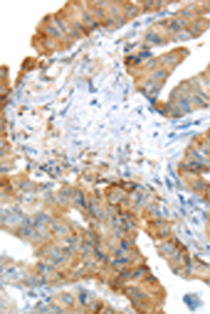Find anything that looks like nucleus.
<instances>
[{
  "label": "nucleus",
  "instance_id": "nucleus-9",
  "mask_svg": "<svg viewBox=\"0 0 210 314\" xmlns=\"http://www.w3.org/2000/svg\"><path fill=\"white\" fill-rule=\"evenodd\" d=\"M177 23L178 24V25L179 26L180 28H183L186 27V25H187V21L184 19L183 18H178L177 19L175 20Z\"/></svg>",
  "mask_w": 210,
  "mask_h": 314
},
{
  "label": "nucleus",
  "instance_id": "nucleus-11",
  "mask_svg": "<svg viewBox=\"0 0 210 314\" xmlns=\"http://www.w3.org/2000/svg\"><path fill=\"white\" fill-rule=\"evenodd\" d=\"M191 154H192V155L195 158H196L197 160H200V161H203V160H205V158L203 156H201L200 155V154L199 153V152H197V150H191Z\"/></svg>",
  "mask_w": 210,
  "mask_h": 314
},
{
  "label": "nucleus",
  "instance_id": "nucleus-16",
  "mask_svg": "<svg viewBox=\"0 0 210 314\" xmlns=\"http://www.w3.org/2000/svg\"><path fill=\"white\" fill-rule=\"evenodd\" d=\"M207 191H210V186H209V188H208ZM207 193H208V194H209V195H210V192H207Z\"/></svg>",
  "mask_w": 210,
  "mask_h": 314
},
{
  "label": "nucleus",
  "instance_id": "nucleus-4",
  "mask_svg": "<svg viewBox=\"0 0 210 314\" xmlns=\"http://www.w3.org/2000/svg\"><path fill=\"white\" fill-rule=\"evenodd\" d=\"M167 75V72L163 69H160L154 72L153 74V77L156 80H162L165 78Z\"/></svg>",
  "mask_w": 210,
  "mask_h": 314
},
{
  "label": "nucleus",
  "instance_id": "nucleus-3",
  "mask_svg": "<svg viewBox=\"0 0 210 314\" xmlns=\"http://www.w3.org/2000/svg\"><path fill=\"white\" fill-rule=\"evenodd\" d=\"M191 102L198 107H204L206 105V101L197 94H193L191 96Z\"/></svg>",
  "mask_w": 210,
  "mask_h": 314
},
{
  "label": "nucleus",
  "instance_id": "nucleus-7",
  "mask_svg": "<svg viewBox=\"0 0 210 314\" xmlns=\"http://www.w3.org/2000/svg\"><path fill=\"white\" fill-rule=\"evenodd\" d=\"M193 186L194 188H195L196 190L197 191L203 190L204 187H205V184H204V183L202 181H200V180H197V181L194 182L193 185Z\"/></svg>",
  "mask_w": 210,
  "mask_h": 314
},
{
  "label": "nucleus",
  "instance_id": "nucleus-8",
  "mask_svg": "<svg viewBox=\"0 0 210 314\" xmlns=\"http://www.w3.org/2000/svg\"><path fill=\"white\" fill-rule=\"evenodd\" d=\"M200 151L205 156H208L210 153L209 147H208L207 144H203V145H200Z\"/></svg>",
  "mask_w": 210,
  "mask_h": 314
},
{
  "label": "nucleus",
  "instance_id": "nucleus-6",
  "mask_svg": "<svg viewBox=\"0 0 210 314\" xmlns=\"http://www.w3.org/2000/svg\"><path fill=\"white\" fill-rule=\"evenodd\" d=\"M181 97L182 96L179 89H173V91L171 93V99H172V101H177V102Z\"/></svg>",
  "mask_w": 210,
  "mask_h": 314
},
{
  "label": "nucleus",
  "instance_id": "nucleus-12",
  "mask_svg": "<svg viewBox=\"0 0 210 314\" xmlns=\"http://www.w3.org/2000/svg\"><path fill=\"white\" fill-rule=\"evenodd\" d=\"M181 15L183 18H191L193 15V13L189 11H181Z\"/></svg>",
  "mask_w": 210,
  "mask_h": 314
},
{
  "label": "nucleus",
  "instance_id": "nucleus-13",
  "mask_svg": "<svg viewBox=\"0 0 210 314\" xmlns=\"http://www.w3.org/2000/svg\"><path fill=\"white\" fill-rule=\"evenodd\" d=\"M156 61L154 60H150L149 62H148L147 63V67L148 68H149V69H151V68H153L154 67H155V66H156Z\"/></svg>",
  "mask_w": 210,
  "mask_h": 314
},
{
  "label": "nucleus",
  "instance_id": "nucleus-5",
  "mask_svg": "<svg viewBox=\"0 0 210 314\" xmlns=\"http://www.w3.org/2000/svg\"><path fill=\"white\" fill-rule=\"evenodd\" d=\"M171 115L175 118H179L183 116V113L181 110L179 108L178 106H175L172 110H171Z\"/></svg>",
  "mask_w": 210,
  "mask_h": 314
},
{
  "label": "nucleus",
  "instance_id": "nucleus-2",
  "mask_svg": "<svg viewBox=\"0 0 210 314\" xmlns=\"http://www.w3.org/2000/svg\"><path fill=\"white\" fill-rule=\"evenodd\" d=\"M179 61L178 57L173 54H168V55H164L161 57V62L162 64L166 66H173L177 64Z\"/></svg>",
  "mask_w": 210,
  "mask_h": 314
},
{
  "label": "nucleus",
  "instance_id": "nucleus-15",
  "mask_svg": "<svg viewBox=\"0 0 210 314\" xmlns=\"http://www.w3.org/2000/svg\"><path fill=\"white\" fill-rule=\"evenodd\" d=\"M207 73H208V75H209V78H210V66L207 68Z\"/></svg>",
  "mask_w": 210,
  "mask_h": 314
},
{
  "label": "nucleus",
  "instance_id": "nucleus-14",
  "mask_svg": "<svg viewBox=\"0 0 210 314\" xmlns=\"http://www.w3.org/2000/svg\"><path fill=\"white\" fill-rule=\"evenodd\" d=\"M205 142H206V144L208 146V147L210 148V136H209L207 137V138H206V140H205Z\"/></svg>",
  "mask_w": 210,
  "mask_h": 314
},
{
  "label": "nucleus",
  "instance_id": "nucleus-1",
  "mask_svg": "<svg viewBox=\"0 0 210 314\" xmlns=\"http://www.w3.org/2000/svg\"><path fill=\"white\" fill-rule=\"evenodd\" d=\"M191 101L188 100L187 99L184 97H181L179 100L177 101V104L180 110H181L183 113H191L193 111L192 105H191Z\"/></svg>",
  "mask_w": 210,
  "mask_h": 314
},
{
  "label": "nucleus",
  "instance_id": "nucleus-10",
  "mask_svg": "<svg viewBox=\"0 0 210 314\" xmlns=\"http://www.w3.org/2000/svg\"><path fill=\"white\" fill-rule=\"evenodd\" d=\"M169 27L171 28V29H172V31H174V32H179V31L180 30V27L178 25V24L177 23V22H176V21H171L170 24H169Z\"/></svg>",
  "mask_w": 210,
  "mask_h": 314
}]
</instances>
